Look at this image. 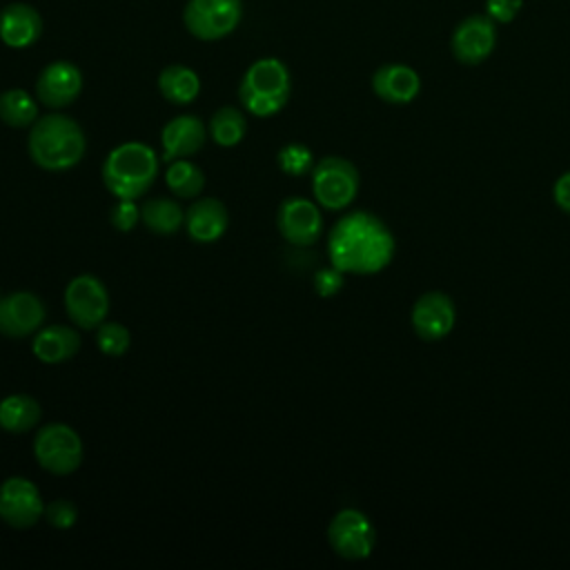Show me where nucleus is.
<instances>
[{
    "mask_svg": "<svg viewBox=\"0 0 570 570\" xmlns=\"http://www.w3.org/2000/svg\"><path fill=\"white\" fill-rule=\"evenodd\" d=\"M390 227L372 212H350L341 216L327 236L330 265L343 274L370 276L385 269L394 256Z\"/></svg>",
    "mask_w": 570,
    "mask_h": 570,
    "instance_id": "1",
    "label": "nucleus"
},
{
    "mask_svg": "<svg viewBox=\"0 0 570 570\" xmlns=\"http://www.w3.org/2000/svg\"><path fill=\"white\" fill-rule=\"evenodd\" d=\"M27 149L31 160L45 171H65L76 167L87 149L82 127L67 114L51 111L38 116L29 127Z\"/></svg>",
    "mask_w": 570,
    "mask_h": 570,
    "instance_id": "2",
    "label": "nucleus"
},
{
    "mask_svg": "<svg viewBox=\"0 0 570 570\" xmlns=\"http://www.w3.org/2000/svg\"><path fill=\"white\" fill-rule=\"evenodd\" d=\"M158 163L160 160L149 145L129 140L105 156L100 176L111 196L136 200L151 189L158 176Z\"/></svg>",
    "mask_w": 570,
    "mask_h": 570,
    "instance_id": "3",
    "label": "nucleus"
},
{
    "mask_svg": "<svg viewBox=\"0 0 570 570\" xmlns=\"http://www.w3.org/2000/svg\"><path fill=\"white\" fill-rule=\"evenodd\" d=\"M292 94V78L278 58L254 60L238 85V98L245 111L258 118H269L278 114Z\"/></svg>",
    "mask_w": 570,
    "mask_h": 570,
    "instance_id": "4",
    "label": "nucleus"
},
{
    "mask_svg": "<svg viewBox=\"0 0 570 570\" xmlns=\"http://www.w3.org/2000/svg\"><path fill=\"white\" fill-rule=\"evenodd\" d=\"M312 194L330 212H341L358 194V169L343 156H325L312 169Z\"/></svg>",
    "mask_w": 570,
    "mask_h": 570,
    "instance_id": "5",
    "label": "nucleus"
},
{
    "mask_svg": "<svg viewBox=\"0 0 570 570\" xmlns=\"http://www.w3.org/2000/svg\"><path fill=\"white\" fill-rule=\"evenodd\" d=\"M33 456L51 474H71L82 463V439L67 423H47L36 432Z\"/></svg>",
    "mask_w": 570,
    "mask_h": 570,
    "instance_id": "6",
    "label": "nucleus"
},
{
    "mask_svg": "<svg viewBox=\"0 0 570 570\" xmlns=\"http://www.w3.org/2000/svg\"><path fill=\"white\" fill-rule=\"evenodd\" d=\"M243 18L240 0H187L183 9L185 29L198 40H220L229 36Z\"/></svg>",
    "mask_w": 570,
    "mask_h": 570,
    "instance_id": "7",
    "label": "nucleus"
},
{
    "mask_svg": "<svg viewBox=\"0 0 570 570\" xmlns=\"http://www.w3.org/2000/svg\"><path fill=\"white\" fill-rule=\"evenodd\" d=\"M327 543L341 559L361 561L372 554L376 546V530L365 512L343 508L327 525Z\"/></svg>",
    "mask_w": 570,
    "mask_h": 570,
    "instance_id": "8",
    "label": "nucleus"
},
{
    "mask_svg": "<svg viewBox=\"0 0 570 570\" xmlns=\"http://www.w3.org/2000/svg\"><path fill=\"white\" fill-rule=\"evenodd\" d=\"M67 318L80 330H96L109 314V294L100 278L80 274L65 287Z\"/></svg>",
    "mask_w": 570,
    "mask_h": 570,
    "instance_id": "9",
    "label": "nucleus"
},
{
    "mask_svg": "<svg viewBox=\"0 0 570 570\" xmlns=\"http://www.w3.org/2000/svg\"><path fill=\"white\" fill-rule=\"evenodd\" d=\"M276 227L289 245L309 247L323 234V216L316 203L303 196H287L276 209Z\"/></svg>",
    "mask_w": 570,
    "mask_h": 570,
    "instance_id": "10",
    "label": "nucleus"
},
{
    "mask_svg": "<svg viewBox=\"0 0 570 570\" xmlns=\"http://www.w3.org/2000/svg\"><path fill=\"white\" fill-rule=\"evenodd\" d=\"M45 517V501L36 483L24 476H9L0 483V519L18 530L36 525Z\"/></svg>",
    "mask_w": 570,
    "mask_h": 570,
    "instance_id": "11",
    "label": "nucleus"
},
{
    "mask_svg": "<svg viewBox=\"0 0 570 570\" xmlns=\"http://www.w3.org/2000/svg\"><path fill=\"white\" fill-rule=\"evenodd\" d=\"M456 321L454 301L445 292H425L416 298L410 312V323L421 341L445 338Z\"/></svg>",
    "mask_w": 570,
    "mask_h": 570,
    "instance_id": "12",
    "label": "nucleus"
},
{
    "mask_svg": "<svg viewBox=\"0 0 570 570\" xmlns=\"http://www.w3.org/2000/svg\"><path fill=\"white\" fill-rule=\"evenodd\" d=\"M82 91V71L69 60L49 62L36 80V98L49 109H62L76 102Z\"/></svg>",
    "mask_w": 570,
    "mask_h": 570,
    "instance_id": "13",
    "label": "nucleus"
},
{
    "mask_svg": "<svg viewBox=\"0 0 570 570\" xmlns=\"http://www.w3.org/2000/svg\"><path fill=\"white\" fill-rule=\"evenodd\" d=\"M497 45V29L490 16H468L452 33L450 47L461 65H481Z\"/></svg>",
    "mask_w": 570,
    "mask_h": 570,
    "instance_id": "14",
    "label": "nucleus"
},
{
    "mask_svg": "<svg viewBox=\"0 0 570 570\" xmlns=\"http://www.w3.org/2000/svg\"><path fill=\"white\" fill-rule=\"evenodd\" d=\"M47 316L45 303L31 292H11L0 298V334L24 338L36 334Z\"/></svg>",
    "mask_w": 570,
    "mask_h": 570,
    "instance_id": "15",
    "label": "nucleus"
},
{
    "mask_svg": "<svg viewBox=\"0 0 570 570\" xmlns=\"http://www.w3.org/2000/svg\"><path fill=\"white\" fill-rule=\"evenodd\" d=\"M207 138L205 122L194 116V114H180L165 122L160 131V142H163V160H178V158H189L196 151L203 149Z\"/></svg>",
    "mask_w": 570,
    "mask_h": 570,
    "instance_id": "16",
    "label": "nucleus"
},
{
    "mask_svg": "<svg viewBox=\"0 0 570 570\" xmlns=\"http://www.w3.org/2000/svg\"><path fill=\"white\" fill-rule=\"evenodd\" d=\"M229 225V214L223 200L212 196H198L185 212V232L196 243L218 240Z\"/></svg>",
    "mask_w": 570,
    "mask_h": 570,
    "instance_id": "17",
    "label": "nucleus"
},
{
    "mask_svg": "<svg viewBox=\"0 0 570 570\" xmlns=\"http://www.w3.org/2000/svg\"><path fill=\"white\" fill-rule=\"evenodd\" d=\"M42 36V16L27 2L0 9V40L11 49H27Z\"/></svg>",
    "mask_w": 570,
    "mask_h": 570,
    "instance_id": "18",
    "label": "nucleus"
},
{
    "mask_svg": "<svg viewBox=\"0 0 570 570\" xmlns=\"http://www.w3.org/2000/svg\"><path fill=\"white\" fill-rule=\"evenodd\" d=\"M372 91L390 105H407L412 102L421 91V78L419 73L401 62H387L381 65L372 73Z\"/></svg>",
    "mask_w": 570,
    "mask_h": 570,
    "instance_id": "19",
    "label": "nucleus"
},
{
    "mask_svg": "<svg viewBox=\"0 0 570 570\" xmlns=\"http://www.w3.org/2000/svg\"><path fill=\"white\" fill-rule=\"evenodd\" d=\"M82 345L80 332L69 325H45L33 334L31 350L38 361L56 365L73 358Z\"/></svg>",
    "mask_w": 570,
    "mask_h": 570,
    "instance_id": "20",
    "label": "nucleus"
},
{
    "mask_svg": "<svg viewBox=\"0 0 570 570\" xmlns=\"http://www.w3.org/2000/svg\"><path fill=\"white\" fill-rule=\"evenodd\" d=\"M140 223L158 236H174L185 227V209L167 196L147 198L140 205Z\"/></svg>",
    "mask_w": 570,
    "mask_h": 570,
    "instance_id": "21",
    "label": "nucleus"
},
{
    "mask_svg": "<svg viewBox=\"0 0 570 570\" xmlns=\"http://www.w3.org/2000/svg\"><path fill=\"white\" fill-rule=\"evenodd\" d=\"M160 96L171 105H189L200 94V78L187 65H167L158 73Z\"/></svg>",
    "mask_w": 570,
    "mask_h": 570,
    "instance_id": "22",
    "label": "nucleus"
},
{
    "mask_svg": "<svg viewBox=\"0 0 570 570\" xmlns=\"http://www.w3.org/2000/svg\"><path fill=\"white\" fill-rule=\"evenodd\" d=\"M40 403L29 394H9L0 401V428L11 434H24L40 423Z\"/></svg>",
    "mask_w": 570,
    "mask_h": 570,
    "instance_id": "23",
    "label": "nucleus"
},
{
    "mask_svg": "<svg viewBox=\"0 0 570 570\" xmlns=\"http://www.w3.org/2000/svg\"><path fill=\"white\" fill-rule=\"evenodd\" d=\"M247 131L245 114L238 107L225 105L216 109L207 122V134L218 147H236Z\"/></svg>",
    "mask_w": 570,
    "mask_h": 570,
    "instance_id": "24",
    "label": "nucleus"
},
{
    "mask_svg": "<svg viewBox=\"0 0 570 570\" xmlns=\"http://www.w3.org/2000/svg\"><path fill=\"white\" fill-rule=\"evenodd\" d=\"M165 183L176 198H198L205 189V171L187 158L171 160L165 171Z\"/></svg>",
    "mask_w": 570,
    "mask_h": 570,
    "instance_id": "25",
    "label": "nucleus"
},
{
    "mask_svg": "<svg viewBox=\"0 0 570 570\" xmlns=\"http://www.w3.org/2000/svg\"><path fill=\"white\" fill-rule=\"evenodd\" d=\"M0 120L13 129L31 127L38 120V100L24 89H7L0 94Z\"/></svg>",
    "mask_w": 570,
    "mask_h": 570,
    "instance_id": "26",
    "label": "nucleus"
},
{
    "mask_svg": "<svg viewBox=\"0 0 570 570\" xmlns=\"http://www.w3.org/2000/svg\"><path fill=\"white\" fill-rule=\"evenodd\" d=\"M278 167L283 174L287 176H307L312 174L316 160H314V154L309 147H305L303 142H287L278 149Z\"/></svg>",
    "mask_w": 570,
    "mask_h": 570,
    "instance_id": "27",
    "label": "nucleus"
},
{
    "mask_svg": "<svg viewBox=\"0 0 570 570\" xmlns=\"http://www.w3.org/2000/svg\"><path fill=\"white\" fill-rule=\"evenodd\" d=\"M131 345L129 330L118 321H102L96 327V347L105 356H122Z\"/></svg>",
    "mask_w": 570,
    "mask_h": 570,
    "instance_id": "28",
    "label": "nucleus"
},
{
    "mask_svg": "<svg viewBox=\"0 0 570 570\" xmlns=\"http://www.w3.org/2000/svg\"><path fill=\"white\" fill-rule=\"evenodd\" d=\"M45 521L58 530H67L78 521V508L69 499H53L45 505Z\"/></svg>",
    "mask_w": 570,
    "mask_h": 570,
    "instance_id": "29",
    "label": "nucleus"
},
{
    "mask_svg": "<svg viewBox=\"0 0 570 570\" xmlns=\"http://www.w3.org/2000/svg\"><path fill=\"white\" fill-rule=\"evenodd\" d=\"M109 223L118 232H131L140 223V207L136 205V200L116 198V205L109 212Z\"/></svg>",
    "mask_w": 570,
    "mask_h": 570,
    "instance_id": "30",
    "label": "nucleus"
},
{
    "mask_svg": "<svg viewBox=\"0 0 570 570\" xmlns=\"http://www.w3.org/2000/svg\"><path fill=\"white\" fill-rule=\"evenodd\" d=\"M343 283H345V274L341 269H336L334 265L321 267V269L314 272V289L323 298L334 296L336 292H341Z\"/></svg>",
    "mask_w": 570,
    "mask_h": 570,
    "instance_id": "31",
    "label": "nucleus"
},
{
    "mask_svg": "<svg viewBox=\"0 0 570 570\" xmlns=\"http://www.w3.org/2000/svg\"><path fill=\"white\" fill-rule=\"evenodd\" d=\"M523 0H485V13L494 22H512L521 11Z\"/></svg>",
    "mask_w": 570,
    "mask_h": 570,
    "instance_id": "32",
    "label": "nucleus"
},
{
    "mask_svg": "<svg viewBox=\"0 0 570 570\" xmlns=\"http://www.w3.org/2000/svg\"><path fill=\"white\" fill-rule=\"evenodd\" d=\"M552 198L557 203V207L566 214H570V171H563L552 187Z\"/></svg>",
    "mask_w": 570,
    "mask_h": 570,
    "instance_id": "33",
    "label": "nucleus"
},
{
    "mask_svg": "<svg viewBox=\"0 0 570 570\" xmlns=\"http://www.w3.org/2000/svg\"><path fill=\"white\" fill-rule=\"evenodd\" d=\"M0 298H2V296H0Z\"/></svg>",
    "mask_w": 570,
    "mask_h": 570,
    "instance_id": "34",
    "label": "nucleus"
}]
</instances>
